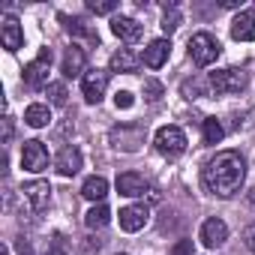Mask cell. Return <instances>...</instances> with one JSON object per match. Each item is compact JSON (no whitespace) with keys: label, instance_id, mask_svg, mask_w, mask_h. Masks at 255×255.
I'll list each match as a JSON object with an SVG mask.
<instances>
[{"label":"cell","instance_id":"obj_14","mask_svg":"<svg viewBox=\"0 0 255 255\" xmlns=\"http://www.w3.org/2000/svg\"><path fill=\"white\" fill-rule=\"evenodd\" d=\"M117 192L126 195V198H138V195L150 192V186H147V180H144L141 174H135V171H123V174L117 177Z\"/></svg>","mask_w":255,"mask_h":255},{"label":"cell","instance_id":"obj_31","mask_svg":"<svg viewBox=\"0 0 255 255\" xmlns=\"http://www.w3.org/2000/svg\"><path fill=\"white\" fill-rule=\"evenodd\" d=\"M171 255H195V246H192V240H177V243L171 246Z\"/></svg>","mask_w":255,"mask_h":255},{"label":"cell","instance_id":"obj_32","mask_svg":"<svg viewBox=\"0 0 255 255\" xmlns=\"http://www.w3.org/2000/svg\"><path fill=\"white\" fill-rule=\"evenodd\" d=\"M18 255H36V252H33V249H30V243H27V240H24V237H21V240H18Z\"/></svg>","mask_w":255,"mask_h":255},{"label":"cell","instance_id":"obj_37","mask_svg":"<svg viewBox=\"0 0 255 255\" xmlns=\"http://www.w3.org/2000/svg\"><path fill=\"white\" fill-rule=\"evenodd\" d=\"M117 255H126V252H117Z\"/></svg>","mask_w":255,"mask_h":255},{"label":"cell","instance_id":"obj_28","mask_svg":"<svg viewBox=\"0 0 255 255\" xmlns=\"http://www.w3.org/2000/svg\"><path fill=\"white\" fill-rule=\"evenodd\" d=\"M87 9H90V12H96V15H108V12H114V9H117V3H114V0H90Z\"/></svg>","mask_w":255,"mask_h":255},{"label":"cell","instance_id":"obj_30","mask_svg":"<svg viewBox=\"0 0 255 255\" xmlns=\"http://www.w3.org/2000/svg\"><path fill=\"white\" fill-rule=\"evenodd\" d=\"M114 105H117V108H132V105H135V96H132L129 90H117V93H114Z\"/></svg>","mask_w":255,"mask_h":255},{"label":"cell","instance_id":"obj_16","mask_svg":"<svg viewBox=\"0 0 255 255\" xmlns=\"http://www.w3.org/2000/svg\"><path fill=\"white\" fill-rule=\"evenodd\" d=\"M168 57H171V42H168V39H153V42L144 48L141 63H144V66H150V69H159Z\"/></svg>","mask_w":255,"mask_h":255},{"label":"cell","instance_id":"obj_4","mask_svg":"<svg viewBox=\"0 0 255 255\" xmlns=\"http://www.w3.org/2000/svg\"><path fill=\"white\" fill-rule=\"evenodd\" d=\"M219 51H222V48H219L216 36H210V33H204V30L189 39V57H192L195 66H210V63H216Z\"/></svg>","mask_w":255,"mask_h":255},{"label":"cell","instance_id":"obj_35","mask_svg":"<svg viewBox=\"0 0 255 255\" xmlns=\"http://www.w3.org/2000/svg\"><path fill=\"white\" fill-rule=\"evenodd\" d=\"M45 255H66V249H63V246H60V243H54V246H51V249H48V252H45Z\"/></svg>","mask_w":255,"mask_h":255},{"label":"cell","instance_id":"obj_20","mask_svg":"<svg viewBox=\"0 0 255 255\" xmlns=\"http://www.w3.org/2000/svg\"><path fill=\"white\" fill-rule=\"evenodd\" d=\"M81 195H84L87 201H93V204H102V198L108 195V180H105V177H99V174L87 177V180H84V186H81Z\"/></svg>","mask_w":255,"mask_h":255},{"label":"cell","instance_id":"obj_3","mask_svg":"<svg viewBox=\"0 0 255 255\" xmlns=\"http://www.w3.org/2000/svg\"><path fill=\"white\" fill-rule=\"evenodd\" d=\"M153 147L162 153V156H168V159H177L183 150H186V135H183V129L180 126H159L156 129V135H153Z\"/></svg>","mask_w":255,"mask_h":255},{"label":"cell","instance_id":"obj_21","mask_svg":"<svg viewBox=\"0 0 255 255\" xmlns=\"http://www.w3.org/2000/svg\"><path fill=\"white\" fill-rule=\"evenodd\" d=\"M24 123L33 126V129H42V126H48V123H51V111H48V105H39V102L27 105V111H24Z\"/></svg>","mask_w":255,"mask_h":255},{"label":"cell","instance_id":"obj_10","mask_svg":"<svg viewBox=\"0 0 255 255\" xmlns=\"http://www.w3.org/2000/svg\"><path fill=\"white\" fill-rule=\"evenodd\" d=\"M150 219V207L147 204H129V207H123L120 210V228L123 231H141Z\"/></svg>","mask_w":255,"mask_h":255},{"label":"cell","instance_id":"obj_9","mask_svg":"<svg viewBox=\"0 0 255 255\" xmlns=\"http://www.w3.org/2000/svg\"><path fill=\"white\" fill-rule=\"evenodd\" d=\"M21 195H24V204H27L33 213H42V210L48 207V201H51V186H48L45 180H30V183H24Z\"/></svg>","mask_w":255,"mask_h":255},{"label":"cell","instance_id":"obj_26","mask_svg":"<svg viewBox=\"0 0 255 255\" xmlns=\"http://www.w3.org/2000/svg\"><path fill=\"white\" fill-rule=\"evenodd\" d=\"M45 93H48V102H51V105H66V96H69V93H66V84H63V81H51V84L45 87Z\"/></svg>","mask_w":255,"mask_h":255},{"label":"cell","instance_id":"obj_36","mask_svg":"<svg viewBox=\"0 0 255 255\" xmlns=\"http://www.w3.org/2000/svg\"><path fill=\"white\" fill-rule=\"evenodd\" d=\"M3 255H9V249H3Z\"/></svg>","mask_w":255,"mask_h":255},{"label":"cell","instance_id":"obj_17","mask_svg":"<svg viewBox=\"0 0 255 255\" xmlns=\"http://www.w3.org/2000/svg\"><path fill=\"white\" fill-rule=\"evenodd\" d=\"M84 63H87V57H84V48H78V45H72V48H66V54H63V63H60V72L66 75V78H75V75H81L84 78Z\"/></svg>","mask_w":255,"mask_h":255},{"label":"cell","instance_id":"obj_11","mask_svg":"<svg viewBox=\"0 0 255 255\" xmlns=\"http://www.w3.org/2000/svg\"><path fill=\"white\" fill-rule=\"evenodd\" d=\"M81 150L75 147V144H66L60 153H57V159H54V168H57V174H63V177H75L78 171H81Z\"/></svg>","mask_w":255,"mask_h":255},{"label":"cell","instance_id":"obj_18","mask_svg":"<svg viewBox=\"0 0 255 255\" xmlns=\"http://www.w3.org/2000/svg\"><path fill=\"white\" fill-rule=\"evenodd\" d=\"M231 36L237 42H252L255 39V12H240L231 21Z\"/></svg>","mask_w":255,"mask_h":255},{"label":"cell","instance_id":"obj_7","mask_svg":"<svg viewBox=\"0 0 255 255\" xmlns=\"http://www.w3.org/2000/svg\"><path fill=\"white\" fill-rule=\"evenodd\" d=\"M21 168L30 171V174L45 171L48 168V147L42 141H36V138L24 141V147H21Z\"/></svg>","mask_w":255,"mask_h":255},{"label":"cell","instance_id":"obj_12","mask_svg":"<svg viewBox=\"0 0 255 255\" xmlns=\"http://www.w3.org/2000/svg\"><path fill=\"white\" fill-rule=\"evenodd\" d=\"M201 243L207 246V249H219L225 240H228V225L219 219V216H213V219H207L204 225H201Z\"/></svg>","mask_w":255,"mask_h":255},{"label":"cell","instance_id":"obj_33","mask_svg":"<svg viewBox=\"0 0 255 255\" xmlns=\"http://www.w3.org/2000/svg\"><path fill=\"white\" fill-rule=\"evenodd\" d=\"M246 243H249V249L255 252V225H252V228L246 231Z\"/></svg>","mask_w":255,"mask_h":255},{"label":"cell","instance_id":"obj_34","mask_svg":"<svg viewBox=\"0 0 255 255\" xmlns=\"http://www.w3.org/2000/svg\"><path fill=\"white\" fill-rule=\"evenodd\" d=\"M9 138H12V117H6V132H3V141L9 144Z\"/></svg>","mask_w":255,"mask_h":255},{"label":"cell","instance_id":"obj_23","mask_svg":"<svg viewBox=\"0 0 255 255\" xmlns=\"http://www.w3.org/2000/svg\"><path fill=\"white\" fill-rule=\"evenodd\" d=\"M108 219H111V210H108L105 204H93V207L87 210V216H84V225L96 231V228H105Z\"/></svg>","mask_w":255,"mask_h":255},{"label":"cell","instance_id":"obj_8","mask_svg":"<svg viewBox=\"0 0 255 255\" xmlns=\"http://www.w3.org/2000/svg\"><path fill=\"white\" fill-rule=\"evenodd\" d=\"M105 90H108V72H105V69H87L84 78H81V93H84V99H87L90 105H99L102 96H105Z\"/></svg>","mask_w":255,"mask_h":255},{"label":"cell","instance_id":"obj_27","mask_svg":"<svg viewBox=\"0 0 255 255\" xmlns=\"http://www.w3.org/2000/svg\"><path fill=\"white\" fill-rule=\"evenodd\" d=\"M180 27V9L171 3V6H165V15H162V30L165 33H174Z\"/></svg>","mask_w":255,"mask_h":255},{"label":"cell","instance_id":"obj_1","mask_svg":"<svg viewBox=\"0 0 255 255\" xmlns=\"http://www.w3.org/2000/svg\"><path fill=\"white\" fill-rule=\"evenodd\" d=\"M201 180L204 189L216 198H231L240 192L243 180H246V162L237 150H219L213 159L204 162L201 168Z\"/></svg>","mask_w":255,"mask_h":255},{"label":"cell","instance_id":"obj_15","mask_svg":"<svg viewBox=\"0 0 255 255\" xmlns=\"http://www.w3.org/2000/svg\"><path fill=\"white\" fill-rule=\"evenodd\" d=\"M111 33H114L117 39H123V42H138L141 33H144V27H141L135 18L117 15V18H111Z\"/></svg>","mask_w":255,"mask_h":255},{"label":"cell","instance_id":"obj_13","mask_svg":"<svg viewBox=\"0 0 255 255\" xmlns=\"http://www.w3.org/2000/svg\"><path fill=\"white\" fill-rule=\"evenodd\" d=\"M0 39H3V48L6 51H18L21 48L24 33H21V21L15 15H3V24H0Z\"/></svg>","mask_w":255,"mask_h":255},{"label":"cell","instance_id":"obj_2","mask_svg":"<svg viewBox=\"0 0 255 255\" xmlns=\"http://www.w3.org/2000/svg\"><path fill=\"white\" fill-rule=\"evenodd\" d=\"M207 84H210V96H228V93H240L246 87V72L243 69H216L207 75Z\"/></svg>","mask_w":255,"mask_h":255},{"label":"cell","instance_id":"obj_22","mask_svg":"<svg viewBox=\"0 0 255 255\" xmlns=\"http://www.w3.org/2000/svg\"><path fill=\"white\" fill-rule=\"evenodd\" d=\"M60 21H63V27H66V33H72V36H81V39H90V42H99V36L87 27V21L84 18H72V15H60Z\"/></svg>","mask_w":255,"mask_h":255},{"label":"cell","instance_id":"obj_24","mask_svg":"<svg viewBox=\"0 0 255 255\" xmlns=\"http://www.w3.org/2000/svg\"><path fill=\"white\" fill-rule=\"evenodd\" d=\"M222 135H225L222 123H219L216 117H204V144H219Z\"/></svg>","mask_w":255,"mask_h":255},{"label":"cell","instance_id":"obj_25","mask_svg":"<svg viewBox=\"0 0 255 255\" xmlns=\"http://www.w3.org/2000/svg\"><path fill=\"white\" fill-rule=\"evenodd\" d=\"M207 90H210V84H207L204 78H189V81H183V96H186V99L207 96Z\"/></svg>","mask_w":255,"mask_h":255},{"label":"cell","instance_id":"obj_6","mask_svg":"<svg viewBox=\"0 0 255 255\" xmlns=\"http://www.w3.org/2000/svg\"><path fill=\"white\" fill-rule=\"evenodd\" d=\"M48 69H51V48H42L39 57L27 63V69H24V84H27L30 90L48 87V84H51V81H48Z\"/></svg>","mask_w":255,"mask_h":255},{"label":"cell","instance_id":"obj_19","mask_svg":"<svg viewBox=\"0 0 255 255\" xmlns=\"http://www.w3.org/2000/svg\"><path fill=\"white\" fill-rule=\"evenodd\" d=\"M138 63H141V57H138L135 51H129V48H120V51H114V54H111V72H123V75H129V72H135V69H138Z\"/></svg>","mask_w":255,"mask_h":255},{"label":"cell","instance_id":"obj_29","mask_svg":"<svg viewBox=\"0 0 255 255\" xmlns=\"http://www.w3.org/2000/svg\"><path fill=\"white\" fill-rule=\"evenodd\" d=\"M144 96H147L150 102H156V99L162 96V84H159L156 78H144Z\"/></svg>","mask_w":255,"mask_h":255},{"label":"cell","instance_id":"obj_5","mask_svg":"<svg viewBox=\"0 0 255 255\" xmlns=\"http://www.w3.org/2000/svg\"><path fill=\"white\" fill-rule=\"evenodd\" d=\"M111 144L117 150H123V153H135L144 144V126H138V123L114 126V129H111Z\"/></svg>","mask_w":255,"mask_h":255}]
</instances>
